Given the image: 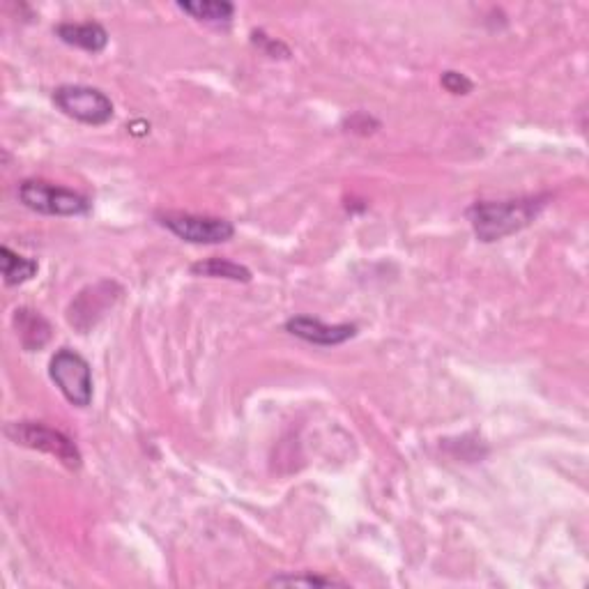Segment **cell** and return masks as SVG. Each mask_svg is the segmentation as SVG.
Here are the masks:
<instances>
[{"label": "cell", "instance_id": "ba28073f", "mask_svg": "<svg viewBox=\"0 0 589 589\" xmlns=\"http://www.w3.org/2000/svg\"><path fill=\"white\" fill-rule=\"evenodd\" d=\"M111 288H116V283L106 281V283H99V286L83 290L70 309V323L79 327V330L83 325V332H86L90 325H95V320L102 316L106 307L113 304Z\"/></svg>", "mask_w": 589, "mask_h": 589}, {"label": "cell", "instance_id": "7c38bea8", "mask_svg": "<svg viewBox=\"0 0 589 589\" xmlns=\"http://www.w3.org/2000/svg\"><path fill=\"white\" fill-rule=\"evenodd\" d=\"M178 7L191 19L205 24H231L235 5L226 0H196V3H178Z\"/></svg>", "mask_w": 589, "mask_h": 589}, {"label": "cell", "instance_id": "277c9868", "mask_svg": "<svg viewBox=\"0 0 589 589\" xmlns=\"http://www.w3.org/2000/svg\"><path fill=\"white\" fill-rule=\"evenodd\" d=\"M49 376L65 399L76 408H88L93 403V371L79 353L70 348H60L51 357Z\"/></svg>", "mask_w": 589, "mask_h": 589}, {"label": "cell", "instance_id": "9a60e30c", "mask_svg": "<svg viewBox=\"0 0 589 589\" xmlns=\"http://www.w3.org/2000/svg\"><path fill=\"white\" fill-rule=\"evenodd\" d=\"M442 86H445L449 93H454V95H468L472 90V81L465 74L445 72L442 74Z\"/></svg>", "mask_w": 589, "mask_h": 589}, {"label": "cell", "instance_id": "7a4b0ae2", "mask_svg": "<svg viewBox=\"0 0 589 589\" xmlns=\"http://www.w3.org/2000/svg\"><path fill=\"white\" fill-rule=\"evenodd\" d=\"M5 435L14 445L44 451V454L56 456L60 463L67 465L70 470H79L83 458L79 447L74 445L72 438H67L65 433L56 431L47 424L40 422H12L5 426Z\"/></svg>", "mask_w": 589, "mask_h": 589}, {"label": "cell", "instance_id": "8fae6325", "mask_svg": "<svg viewBox=\"0 0 589 589\" xmlns=\"http://www.w3.org/2000/svg\"><path fill=\"white\" fill-rule=\"evenodd\" d=\"M191 274L196 277H210V279H228V281H240L249 283L251 272L240 263H233V260L226 258H208L198 260V263L191 265Z\"/></svg>", "mask_w": 589, "mask_h": 589}, {"label": "cell", "instance_id": "5b68a950", "mask_svg": "<svg viewBox=\"0 0 589 589\" xmlns=\"http://www.w3.org/2000/svg\"><path fill=\"white\" fill-rule=\"evenodd\" d=\"M53 102L65 116L83 125H106L113 118V102L99 88L60 86L53 90Z\"/></svg>", "mask_w": 589, "mask_h": 589}, {"label": "cell", "instance_id": "3957f363", "mask_svg": "<svg viewBox=\"0 0 589 589\" xmlns=\"http://www.w3.org/2000/svg\"><path fill=\"white\" fill-rule=\"evenodd\" d=\"M19 198L28 210L49 214V217H81L88 214L90 201L79 191L56 187L44 180H24L19 187Z\"/></svg>", "mask_w": 589, "mask_h": 589}, {"label": "cell", "instance_id": "6da1fadb", "mask_svg": "<svg viewBox=\"0 0 589 589\" xmlns=\"http://www.w3.org/2000/svg\"><path fill=\"white\" fill-rule=\"evenodd\" d=\"M546 198H518V201H481L468 210L474 233L481 242H495L523 231L539 217Z\"/></svg>", "mask_w": 589, "mask_h": 589}, {"label": "cell", "instance_id": "5bb4252c", "mask_svg": "<svg viewBox=\"0 0 589 589\" xmlns=\"http://www.w3.org/2000/svg\"><path fill=\"white\" fill-rule=\"evenodd\" d=\"M270 585H279V587H334V585H343L339 580L332 578H323V576H311V573H304V576H274L270 580Z\"/></svg>", "mask_w": 589, "mask_h": 589}, {"label": "cell", "instance_id": "52a82bcc", "mask_svg": "<svg viewBox=\"0 0 589 589\" xmlns=\"http://www.w3.org/2000/svg\"><path fill=\"white\" fill-rule=\"evenodd\" d=\"M286 330L297 339L313 343V346H339L357 334L355 325H327L318 318L295 316L286 323Z\"/></svg>", "mask_w": 589, "mask_h": 589}, {"label": "cell", "instance_id": "2e32d148", "mask_svg": "<svg viewBox=\"0 0 589 589\" xmlns=\"http://www.w3.org/2000/svg\"><path fill=\"white\" fill-rule=\"evenodd\" d=\"M254 42L258 44H263V47L267 49V53H270L272 58H277V51L281 49V51H288L286 47H283V44H279V42H274V40H270V37H265L263 33H254ZM290 53V51H288Z\"/></svg>", "mask_w": 589, "mask_h": 589}, {"label": "cell", "instance_id": "30bf717a", "mask_svg": "<svg viewBox=\"0 0 589 589\" xmlns=\"http://www.w3.org/2000/svg\"><path fill=\"white\" fill-rule=\"evenodd\" d=\"M14 327H17V336L21 346H24L26 350H40L47 346L51 327L37 311H30V309L14 311Z\"/></svg>", "mask_w": 589, "mask_h": 589}, {"label": "cell", "instance_id": "8992f818", "mask_svg": "<svg viewBox=\"0 0 589 589\" xmlns=\"http://www.w3.org/2000/svg\"><path fill=\"white\" fill-rule=\"evenodd\" d=\"M159 224L180 240L191 244H221L235 235V226L228 219L205 217V214L166 212L159 214Z\"/></svg>", "mask_w": 589, "mask_h": 589}, {"label": "cell", "instance_id": "4fadbf2b", "mask_svg": "<svg viewBox=\"0 0 589 589\" xmlns=\"http://www.w3.org/2000/svg\"><path fill=\"white\" fill-rule=\"evenodd\" d=\"M0 256H3L0 260H3V279L7 286H21L37 274V260L33 258L14 254L10 247L0 249Z\"/></svg>", "mask_w": 589, "mask_h": 589}, {"label": "cell", "instance_id": "9c48e42d", "mask_svg": "<svg viewBox=\"0 0 589 589\" xmlns=\"http://www.w3.org/2000/svg\"><path fill=\"white\" fill-rule=\"evenodd\" d=\"M56 35L70 47L90 53L104 51L106 44H109V33L99 24H93V21H88V24H60L56 28Z\"/></svg>", "mask_w": 589, "mask_h": 589}]
</instances>
